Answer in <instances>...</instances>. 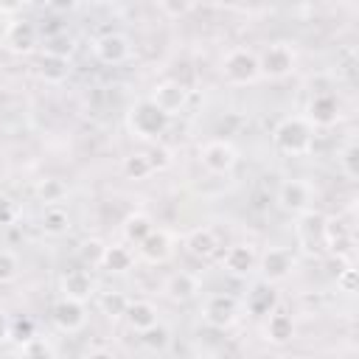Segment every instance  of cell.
Masks as SVG:
<instances>
[{
	"mask_svg": "<svg viewBox=\"0 0 359 359\" xmlns=\"http://www.w3.org/2000/svg\"><path fill=\"white\" fill-rule=\"evenodd\" d=\"M272 143L280 154L306 157L314 149V126L303 115H286L272 129Z\"/></svg>",
	"mask_w": 359,
	"mask_h": 359,
	"instance_id": "cell-1",
	"label": "cell"
},
{
	"mask_svg": "<svg viewBox=\"0 0 359 359\" xmlns=\"http://www.w3.org/2000/svg\"><path fill=\"white\" fill-rule=\"evenodd\" d=\"M168 126H171V118H168L163 109H157V107L151 104V98L135 101V104L129 107V112H126V129H129L132 137H137V140L157 143V140L168 132Z\"/></svg>",
	"mask_w": 359,
	"mask_h": 359,
	"instance_id": "cell-2",
	"label": "cell"
},
{
	"mask_svg": "<svg viewBox=\"0 0 359 359\" xmlns=\"http://www.w3.org/2000/svg\"><path fill=\"white\" fill-rule=\"evenodd\" d=\"M219 73L227 84L233 87H247V84H255L261 79V70H258V53L250 50V48H230L222 62H219Z\"/></svg>",
	"mask_w": 359,
	"mask_h": 359,
	"instance_id": "cell-3",
	"label": "cell"
},
{
	"mask_svg": "<svg viewBox=\"0 0 359 359\" xmlns=\"http://www.w3.org/2000/svg\"><path fill=\"white\" fill-rule=\"evenodd\" d=\"M297 65V53L289 42H269L258 53V70L261 79H286Z\"/></svg>",
	"mask_w": 359,
	"mask_h": 359,
	"instance_id": "cell-4",
	"label": "cell"
},
{
	"mask_svg": "<svg viewBox=\"0 0 359 359\" xmlns=\"http://www.w3.org/2000/svg\"><path fill=\"white\" fill-rule=\"evenodd\" d=\"M199 163L208 174H230L238 163V149L224 137H213L199 149Z\"/></svg>",
	"mask_w": 359,
	"mask_h": 359,
	"instance_id": "cell-5",
	"label": "cell"
},
{
	"mask_svg": "<svg viewBox=\"0 0 359 359\" xmlns=\"http://www.w3.org/2000/svg\"><path fill=\"white\" fill-rule=\"evenodd\" d=\"M202 320L210 325V328H230L236 320H238V300L227 292H213L205 297L202 303Z\"/></svg>",
	"mask_w": 359,
	"mask_h": 359,
	"instance_id": "cell-6",
	"label": "cell"
},
{
	"mask_svg": "<svg viewBox=\"0 0 359 359\" xmlns=\"http://www.w3.org/2000/svg\"><path fill=\"white\" fill-rule=\"evenodd\" d=\"M342 109H339V98L331 93V90H320L309 98V107H306V121L314 126V129H328L339 121Z\"/></svg>",
	"mask_w": 359,
	"mask_h": 359,
	"instance_id": "cell-7",
	"label": "cell"
},
{
	"mask_svg": "<svg viewBox=\"0 0 359 359\" xmlns=\"http://www.w3.org/2000/svg\"><path fill=\"white\" fill-rule=\"evenodd\" d=\"M294 269V255L286 247H269L258 255V272L264 283H280L292 275Z\"/></svg>",
	"mask_w": 359,
	"mask_h": 359,
	"instance_id": "cell-8",
	"label": "cell"
},
{
	"mask_svg": "<svg viewBox=\"0 0 359 359\" xmlns=\"http://www.w3.org/2000/svg\"><path fill=\"white\" fill-rule=\"evenodd\" d=\"M149 98H151V104L157 109H163L168 118H174L188 104V87L182 81H177V79H163V81L154 84V90H151Z\"/></svg>",
	"mask_w": 359,
	"mask_h": 359,
	"instance_id": "cell-9",
	"label": "cell"
},
{
	"mask_svg": "<svg viewBox=\"0 0 359 359\" xmlns=\"http://www.w3.org/2000/svg\"><path fill=\"white\" fill-rule=\"evenodd\" d=\"M325 219L328 216H323L320 210H306L297 216L294 230H297V241L306 252H320L325 247Z\"/></svg>",
	"mask_w": 359,
	"mask_h": 359,
	"instance_id": "cell-10",
	"label": "cell"
},
{
	"mask_svg": "<svg viewBox=\"0 0 359 359\" xmlns=\"http://www.w3.org/2000/svg\"><path fill=\"white\" fill-rule=\"evenodd\" d=\"M93 53H95V59H98L101 65L115 67V65H123V62L132 56V45H129V39H126L123 34L109 31V34H101V36L93 42Z\"/></svg>",
	"mask_w": 359,
	"mask_h": 359,
	"instance_id": "cell-11",
	"label": "cell"
},
{
	"mask_svg": "<svg viewBox=\"0 0 359 359\" xmlns=\"http://www.w3.org/2000/svg\"><path fill=\"white\" fill-rule=\"evenodd\" d=\"M325 247L331 255L348 261V266H353V252H356V241H353V230L348 224H342L339 219H325Z\"/></svg>",
	"mask_w": 359,
	"mask_h": 359,
	"instance_id": "cell-12",
	"label": "cell"
},
{
	"mask_svg": "<svg viewBox=\"0 0 359 359\" xmlns=\"http://www.w3.org/2000/svg\"><path fill=\"white\" fill-rule=\"evenodd\" d=\"M278 205H280V210H286L292 216H300V213L311 210V185L303 182V180H286V182H280V188H278Z\"/></svg>",
	"mask_w": 359,
	"mask_h": 359,
	"instance_id": "cell-13",
	"label": "cell"
},
{
	"mask_svg": "<svg viewBox=\"0 0 359 359\" xmlns=\"http://www.w3.org/2000/svg\"><path fill=\"white\" fill-rule=\"evenodd\" d=\"M222 264L233 278H250L258 272V252L252 244H230Z\"/></svg>",
	"mask_w": 359,
	"mask_h": 359,
	"instance_id": "cell-14",
	"label": "cell"
},
{
	"mask_svg": "<svg viewBox=\"0 0 359 359\" xmlns=\"http://www.w3.org/2000/svg\"><path fill=\"white\" fill-rule=\"evenodd\" d=\"M50 317H53V325H56L59 331L76 334V331H81L84 323H87V309H84V303H79V300L62 297V300H56Z\"/></svg>",
	"mask_w": 359,
	"mask_h": 359,
	"instance_id": "cell-15",
	"label": "cell"
},
{
	"mask_svg": "<svg viewBox=\"0 0 359 359\" xmlns=\"http://www.w3.org/2000/svg\"><path fill=\"white\" fill-rule=\"evenodd\" d=\"M36 39H39V31L28 20H11L3 31V42L14 53H31L36 48Z\"/></svg>",
	"mask_w": 359,
	"mask_h": 359,
	"instance_id": "cell-16",
	"label": "cell"
},
{
	"mask_svg": "<svg viewBox=\"0 0 359 359\" xmlns=\"http://www.w3.org/2000/svg\"><path fill=\"white\" fill-rule=\"evenodd\" d=\"M137 252H140V258L143 261H149V264H165L171 255H174V241H171V236L165 233V230H151L140 244H137Z\"/></svg>",
	"mask_w": 359,
	"mask_h": 359,
	"instance_id": "cell-17",
	"label": "cell"
},
{
	"mask_svg": "<svg viewBox=\"0 0 359 359\" xmlns=\"http://www.w3.org/2000/svg\"><path fill=\"white\" fill-rule=\"evenodd\" d=\"M93 292H95V280L87 269H70L62 275V297L84 303L87 297H93Z\"/></svg>",
	"mask_w": 359,
	"mask_h": 359,
	"instance_id": "cell-18",
	"label": "cell"
},
{
	"mask_svg": "<svg viewBox=\"0 0 359 359\" xmlns=\"http://www.w3.org/2000/svg\"><path fill=\"white\" fill-rule=\"evenodd\" d=\"M244 306H247V311L255 314V317H266V314H272V311L278 309V292H275V286L258 280V283L247 292Z\"/></svg>",
	"mask_w": 359,
	"mask_h": 359,
	"instance_id": "cell-19",
	"label": "cell"
},
{
	"mask_svg": "<svg viewBox=\"0 0 359 359\" xmlns=\"http://www.w3.org/2000/svg\"><path fill=\"white\" fill-rule=\"evenodd\" d=\"M163 292L174 303H188V300H194L199 294V280L191 272H174V275L165 278Z\"/></svg>",
	"mask_w": 359,
	"mask_h": 359,
	"instance_id": "cell-20",
	"label": "cell"
},
{
	"mask_svg": "<svg viewBox=\"0 0 359 359\" xmlns=\"http://www.w3.org/2000/svg\"><path fill=\"white\" fill-rule=\"evenodd\" d=\"M292 337H294V320H292V314L278 311V309L272 314H266V320H264V339L266 342L286 345V342H292Z\"/></svg>",
	"mask_w": 359,
	"mask_h": 359,
	"instance_id": "cell-21",
	"label": "cell"
},
{
	"mask_svg": "<svg viewBox=\"0 0 359 359\" xmlns=\"http://www.w3.org/2000/svg\"><path fill=\"white\" fill-rule=\"evenodd\" d=\"M185 250L194 258H210L219 252V236L213 227H196L185 236Z\"/></svg>",
	"mask_w": 359,
	"mask_h": 359,
	"instance_id": "cell-22",
	"label": "cell"
},
{
	"mask_svg": "<svg viewBox=\"0 0 359 359\" xmlns=\"http://www.w3.org/2000/svg\"><path fill=\"white\" fill-rule=\"evenodd\" d=\"M123 320H126V325H129L132 331H137V334L160 323V320H157V306L149 303V300H129V306H126V311H123Z\"/></svg>",
	"mask_w": 359,
	"mask_h": 359,
	"instance_id": "cell-23",
	"label": "cell"
},
{
	"mask_svg": "<svg viewBox=\"0 0 359 359\" xmlns=\"http://www.w3.org/2000/svg\"><path fill=\"white\" fill-rule=\"evenodd\" d=\"M151 230H154V222H151V216L143 213V210H132V213L123 219V224H121V233H123V238H126L129 244H140Z\"/></svg>",
	"mask_w": 359,
	"mask_h": 359,
	"instance_id": "cell-24",
	"label": "cell"
},
{
	"mask_svg": "<svg viewBox=\"0 0 359 359\" xmlns=\"http://www.w3.org/2000/svg\"><path fill=\"white\" fill-rule=\"evenodd\" d=\"M132 264H135V255H132L129 247H123V244H107L104 258H101V269H107L112 275H123V272L132 269Z\"/></svg>",
	"mask_w": 359,
	"mask_h": 359,
	"instance_id": "cell-25",
	"label": "cell"
},
{
	"mask_svg": "<svg viewBox=\"0 0 359 359\" xmlns=\"http://www.w3.org/2000/svg\"><path fill=\"white\" fill-rule=\"evenodd\" d=\"M121 171H123L126 180H146V177L154 174V165H151V160H149L146 151H135V154H126L123 157Z\"/></svg>",
	"mask_w": 359,
	"mask_h": 359,
	"instance_id": "cell-26",
	"label": "cell"
},
{
	"mask_svg": "<svg viewBox=\"0 0 359 359\" xmlns=\"http://www.w3.org/2000/svg\"><path fill=\"white\" fill-rule=\"evenodd\" d=\"M42 230L48 236H62L70 230V213L62 205H48L42 210Z\"/></svg>",
	"mask_w": 359,
	"mask_h": 359,
	"instance_id": "cell-27",
	"label": "cell"
},
{
	"mask_svg": "<svg viewBox=\"0 0 359 359\" xmlns=\"http://www.w3.org/2000/svg\"><path fill=\"white\" fill-rule=\"evenodd\" d=\"M36 196H39V202H45V208H48V205H62V199L67 196V185H65L62 180H56V177L39 180Z\"/></svg>",
	"mask_w": 359,
	"mask_h": 359,
	"instance_id": "cell-28",
	"label": "cell"
},
{
	"mask_svg": "<svg viewBox=\"0 0 359 359\" xmlns=\"http://www.w3.org/2000/svg\"><path fill=\"white\" fill-rule=\"evenodd\" d=\"M67 73H70V62L67 59H56V56H45L42 53V59H39V76L45 79V81H65L67 79Z\"/></svg>",
	"mask_w": 359,
	"mask_h": 359,
	"instance_id": "cell-29",
	"label": "cell"
},
{
	"mask_svg": "<svg viewBox=\"0 0 359 359\" xmlns=\"http://www.w3.org/2000/svg\"><path fill=\"white\" fill-rule=\"evenodd\" d=\"M45 56H56V59H67L73 56V36L70 34H50L45 39Z\"/></svg>",
	"mask_w": 359,
	"mask_h": 359,
	"instance_id": "cell-30",
	"label": "cell"
},
{
	"mask_svg": "<svg viewBox=\"0 0 359 359\" xmlns=\"http://www.w3.org/2000/svg\"><path fill=\"white\" fill-rule=\"evenodd\" d=\"M337 160H339V168H342V174L348 180H356L359 177V146H356V140H348L342 146V151H339Z\"/></svg>",
	"mask_w": 359,
	"mask_h": 359,
	"instance_id": "cell-31",
	"label": "cell"
},
{
	"mask_svg": "<svg viewBox=\"0 0 359 359\" xmlns=\"http://www.w3.org/2000/svg\"><path fill=\"white\" fill-rule=\"evenodd\" d=\"M140 342H143L149 351H163V348H168V342H171V331L157 323V325L140 331Z\"/></svg>",
	"mask_w": 359,
	"mask_h": 359,
	"instance_id": "cell-32",
	"label": "cell"
},
{
	"mask_svg": "<svg viewBox=\"0 0 359 359\" xmlns=\"http://www.w3.org/2000/svg\"><path fill=\"white\" fill-rule=\"evenodd\" d=\"M98 306L107 317H123V311L129 306V297L123 292H107V294L98 297Z\"/></svg>",
	"mask_w": 359,
	"mask_h": 359,
	"instance_id": "cell-33",
	"label": "cell"
},
{
	"mask_svg": "<svg viewBox=\"0 0 359 359\" xmlns=\"http://www.w3.org/2000/svg\"><path fill=\"white\" fill-rule=\"evenodd\" d=\"M20 359H53V348L42 337H34L25 345H20Z\"/></svg>",
	"mask_w": 359,
	"mask_h": 359,
	"instance_id": "cell-34",
	"label": "cell"
},
{
	"mask_svg": "<svg viewBox=\"0 0 359 359\" xmlns=\"http://www.w3.org/2000/svg\"><path fill=\"white\" fill-rule=\"evenodd\" d=\"M104 250H107L104 241H98V238H87V241H81V247H79V258H81L87 266H101Z\"/></svg>",
	"mask_w": 359,
	"mask_h": 359,
	"instance_id": "cell-35",
	"label": "cell"
},
{
	"mask_svg": "<svg viewBox=\"0 0 359 359\" xmlns=\"http://www.w3.org/2000/svg\"><path fill=\"white\" fill-rule=\"evenodd\" d=\"M20 275V258L11 250H0V286L11 283Z\"/></svg>",
	"mask_w": 359,
	"mask_h": 359,
	"instance_id": "cell-36",
	"label": "cell"
},
{
	"mask_svg": "<svg viewBox=\"0 0 359 359\" xmlns=\"http://www.w3.org/2000/svg\"><path fill=\"white\" fill-rule=\"evenodd\" d=\"M34 337H36L34 320H28V317H17V320H11V339H17L20 345H25V342L34 339Z\"/></svg>",
	"mask_w": 359,
	"mask_h": 359,
	"instance_id": "cell-37",
	"label": "cell"
},
{
	"mask_svg": "<svg viewBox=\"0 0 359 359\" xmlns=\"http://www.w3.org/2000/svg\"><path fill=\"white\" fill-rule=\"evenodd\" d=\"M157 8H160L163 14H171V17H182V14H188L194 6H191V3H157Z\"/></svg>",
	"mask_w": 359,
	"mask_h": 359,
	"instance_id": "cell-38",
	"label": "cell"
},
{
	"mask_svg": "<svg viewBox=\"0 0 359 359\" xmlns=\"http://www.w3.org/2000/svg\"><path fill=\"white\" fill-rule=\"evenodd\" d=\"M14 216H17L14 202H11L8 196H3V194H0V224H11V222H14Z\"/></svg>",
	"mask_w": 359,
	"mask_h": 359,
	"instance_id": "cell-39",
	"label": "cell"
},
{
	"mask_svg": "<svg viewBox=\"0 0 359 359\" xmlns=\"http://www.w3.org/2000/svg\"><path fill=\"white\" fill-rule=\"evenodd\" d=\"M146 154H149V160H151L154 171H157V168H165V165L171 163V157H168V151H165V149H151V151H146Z\"/></svg>",
	"mask_w": 359,
	"mask_h": 359,
	"instance_id": "cell-40",
	"label": "cell"
},
{
	"mask_svg": "<svg viewBox=\"0 0 359 359\" xmlns=\"http://www.w3.org/2000/svg\"><path fill=\"white\" fill-rule=\"evenodd\" d=\"M337 280L342 283V289H345V292H353V280H356V269H353V266H345V269H342V275H339Z\"/></svg>",
	"mask_w": 359,
	"mask_h": 359,
	"instance_id": "cell-41",
	"label": "cell"
},
{
	"mask_svg": "<svg viewBox=\"0 0 359 359\" xmlns=\"http://www.w3.org/2000/svg\"><path fill=\"white\" fill-rule=\"evenodd\" d=\"M6 339H11V317L0 311V342H6Z\"/></svg>",
	"mask_w": 359,
	"mask_h": 359,
	"instance_id": "cell-42",
	"label": "cell"
},
{
	"mask_svg": "<svg viewBox=\"0 0 359 359\" xmlns=\"http://www.w3.org/2000/svg\"><path fill=\"white\" fill-rule=\"evenodd\" d=\"M87 359H112V353H107V351H93Z\"/></svg>",
	"mask_w": 359,
	"mask_h": 359,
	"instance_id": "cell-43",
	"label": "cell"
}]
</instances>
